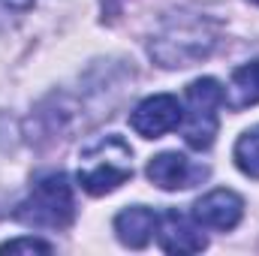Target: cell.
Here are the masks:
<instances>
[{"label":"cell","instance_id":"obj_1","mask_svg":"<svg viewBox=\"0 0 259 256\" xmlns=\"http://www.w3.org/2000/svg\"><path fill=\"white\" fill-rule=\"evenodd\" d=\"M133 178V151L121 136H103L81 151L78 184L91 196H106Z\"/></svg>","mask_w":259,"mask_h":256},{"label":"cell","instance_id":"obj_2","mask_svg":"<svg viewBox=\"0 0 259 256\" xmlns=\"http://www.w3.org/2000/svg\"><path fill=\"white\" fill-rule=\"evenodd\" d=\"M75 217L72 184L64 172H52L33 184L30 196L15 208V220L30 229H66Z\"/></svg>","mask_w":259,"mask_h":256},{"label":"cell","instance_id":"obj_3","mask_svg":"<svg viewBox=\"0 0 259 256\" xmlns=\"http://www.w3.org/2000/svg\"><path fill=\"white\" fill-rule=\"evenodd\" d=\"M211 46H214V30L202 15L172 18L151 42V55L163 66H190L208 58Z\"/></svg>","mask_w":259,"mask_h":256},{"label":"cell","instance_id":"obj_4","mask_svg":"<svg viewBox=\"0 0 259 256\" xmlns=\"http://www.w3.org/2000/svg\"><path fill=\"white\" fill-rule=\"evenodd\" d=\"M220 106H223V88L217 78H196L187 84V112L181 118L184 142L205 151L214 145V136L220 127Z\"/></svg>","mask_w":259,"mask_h":256},{"label":"cell","instance_id":"obj_5","mask_svg":"<svg viewBox=\"0 0 259 256\" xmlns=\"http://www.w3.org/2000/svg\"><path fill=\"white\" fill-rule=\"evenodd\" d=\"M184 118V109L178 103V97L172 94H154L148 100H142L133 115H130V127L136 130L142 139H160L172 130H178Z\"/></svg>","mask_w":259,"mask_h":256},{"label":"cell","instance_id":"obj_6","mask_svg":"<svg viewBox=\"0 0 259 256\" xmlns=\"http://www.w3.org/2000/svg\"><path fill=\"white\" fill-rule=\"evenodd\" d=\"M157 241L166 253H199L208 247V238L199 232V223L178 208L157 214Z\"/></svg>","mask_w":259,"mask_h":256},{"label":"cell","instance_id":"obj_7","mask_svg":"<svg viewBox=\"0 0 259 256\" xmlns=\"http://www.w3.org/2000/svg\"><path fill=\"white\" fill-rule=\"evenodd\" d=\"M205 175H208L205 166L190 163V160H187L184 154H178V151H163V154H157V157L148 163V178H151V184H157L160 190H187V187L199 184Z\"/></svg>","mask_w":259,"mask_h":256},{"label":"cell","instance_id":"obj_8","mask_svg":"<svg viewBox=\"0 0 259 256\" xmlns=\"http://www.w3.org/2000/svg\"><path fill=\"white\" fill-rule=\"evenodd\" d=\"M244 214V202L241 196L232 190H211L205 193L202 199H196L193 205V220L205 229H235L238 220Z\"/></svg>","mask_w":259,"mask_h":256},{"label":"cell","instance_id":"obj_9","mask_svg":"<svg viewBox=\"0 0 259 256\" xmlns=\"http://www.w3.org/2000/svg\"><path fill=\"white\" fill-rule=\"evenodd\" d=\"M115 232L118 238L127 244V247H145L154 232H157V214L145 205H133V208H124L118 217H115Z\"/></svg>","mask_w":259,"mask_h":256},{"label":"cell","instance_id":"obj_10","mask_svg":"<svg viewBox=\"0 0 259 256\" xmlns=\"http://www.w3.org/2000/svg\"><path fill=\"white\" fill-rule=\"evenodd\" d=\"M223 103L232 112H241L259 103V61L238 66L229 78V91H223Z\"/></svg>","mask_w":259,"mask_h":256},{"label":"cell","instance_id":"obj_11","mask_svg":"<svg viewBox=\"0 0 259 256\" xmlns=\"http://www.w3.org/2000/svg\"><path fill=\"white\" fill-rule=\"evenodd\" d=\"M235 163L244 175L259 178V127L241 133V139L235 142Z\"/></svg>","mask_w":259,"mask_h":256},{"label":"cell","instance_id":"obj_12","mask_svg":"<svg viewBox=\"0 0 259 256\" xmlns=\"http://www.w3.org/2000/svg\"><path fill=\"white\" fill-rule=\"evenodd\" d=\"M0 253H52V244L39 238H12L0 244Z\"/></svg>","mask_w":259,"mask_h":256},{"label":"cell","instance_id":"obj_13","mask_svg":"<svg viewBox=\"0 0 259 256\" xmlns=\"http://www.w3.org/2000/svg\"><path fill=\"white\" fill-rule=\"evenodd\" d=\"M3 3H18V6H30L33 0H3Z\"/></svg>","mask_w":259,"mask_h":256},{"label":"cell","instance_id":"obj_14","mask_svg":"<svg viewBox=\"0 0 259 256\" xmlns=\"http://www.w3.org/2000/svg\"><path fill=\"white\" fill-rule=\"evenodd\" d=\"M253 3H259V0H253Z\"/></svg>","mask_w":259,"mask_h":256}]
</instances>
